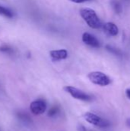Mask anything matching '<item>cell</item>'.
<instances>
[{
  "label": "cell",
  "instance_id": "cell-1",
  "mask_svg": "<svg viewBox=\"0 0 130 131\" xmlns=\"http://www.w3.org/2000/svg\"><path fill=\"white\" fill-rule=\"evenodd\" d=\"M80 14L82 18L91 28L99 29L103 26L99 16L97 15V14L93 9L89 8H84L80 11Z\"/></svg>",
  "mask_w": 130,
  "mask_h": 131
},
{
  "label": "cell",
  "instance_id": "cell-2",
  "mask_svg": "<svg viewBox=\"0 0 130 131\" xmlns=\"http://www.w3.org/2000/svg\"><path fill=\"white\" fill-rule=\"evenodd\" d=\"M89 80L94 84L105 87L111 83L110 78L103 72L100 71H93L88 74Z\"/></svg>",
  "mask_w": 130,
  "mask_h": 131
},
{
  "label": "cell",
  "instance_id": "cell-3",
  "mask_svg": "<svg viewBox=\"0 0 130 131\" xmlns=\"http://www.w3.org/2000/svg\"><path fill=\"white\" fill-rule=\"evenodd\" d=\"M84 119L90 123V124H93L94 126H97L98 127H101V128H105V127H108L110 126V122L103 118H101L100 117L90 113V112H87L84 114Z\"/></svg>",
  "mask_w": 130,
  "mask_h": 131
},
{
  "label": "cell",
  "instance_id": "cell-4",
  "mask_svg": "<svg viewBox=\"0 0 130 131\" xmlns=\"http://www.w3.org/2000/svg\"><path fill=\"white\" fill-rule=\"evenodd\" d=\"M64 90L68 94H70L72 97L77 100H80L83 101H90L92 100V97L90 95L87 94V93L73 86H65L64 88Z\"/></svg>",
  "mask_w": 130,
  "mask_h": 131
},
{
  "label": "cell",
  "instance_id": "cell-5",
  "mask_svg": "<svg viewBox=\"0 0 130 131\" xmlns=\"http://www.w3.org/2000/svg\"><path fill=\"white\" fill-rule=\"evenodd\" d=\"M47 109V104L44 100L38 99L32 101L30 104L31 112L34 115H41L45 112Z\"/></svg>",
  "mask_w": 130,
  "mask_h": 131
},
{
  "label": "cell",
  "instance_id": "cell-6",
  "mask_svg": "<svg viewBox=\"0 0 130 131\" xmlns=\"http://www.w3.org/2000/svg\"><path fill=\"white\" fill-rule=\"evenodd\" d=\"M82 41L87 45H89L92 48H100V43L99 40L92 34L88 32H84L82 35Z\"/></svg>",
  "mask_w": 130,
  "mask_h": 131
},
{
  "label": "cell",
  "instance_id": "cell-7",
  "mask_svg": "<svg viewBox=\"0 0 130 131\" xmlns=\"http://www.w3.org/2000/svg\"><path fill=\"white\" fill-rule=\"evenodd\" d=\"M103 29L104 33L111 37H115L119 34V28L116 26V24L113 22H107L104 25H103Z\"/></svg>",
  "mask_w": 130,
  "mask_h": 131
},
{
  "label": "cell",
  "instance_id": "cell-8",
  "mask_svg": "<svg viewBox=\"0 0 130 131\" xmlns=\"http://www.w3.org/2000/svg\"><path fill=\"white\" fill-rule=\"evenodd\" d=\"M50 56L54 61H59L66 59L68 56V53L67 51L65 49L53 50L50 51Z\"/></svg>",
  "mask_w": 130,
  "mask_h": 131
},
{
  "label": "cell",
  "instance_id": "cell-9",
  "mask_svg": "<svg viewBox=\"0 0 130 131\" xmlns=\"http://www.w3.org/2000/svg\"><path fill=\"white\" fill-rule=\"evenodd\" d=\"M110 5L116 14H120L123 12V7L119 0H110Z\"/></svg>",
  "mask_w": 130,
  "mask_h": 131
},
{
  "label": "cell",
  "instance_id": "cell-10",
  "mask_svg": "<svg viewBox=\"0 0 130 131\" xmlns=\"http://www.w3.org/2000/svg\"><path fill=\"white\" fill-rule=\"evenodd\" d=\"M0 15L6 17V18H12L14 16V13L12 12V11H11L9 8H7L2 5H0Z\"/></svg>",
  "mask_w": 130,
  "mask_h": 131
},
{
  "label": "cell",
  "instance_id": "cell-11",
  "mask_svg": "<svg viewBox=\"0 0 130 131\" xmlns=\"http://www.w3.org/2000/svg\"><path fill=\"white\" fill-rule=\"evenodd\" d=\"M106 48L109 52H110L111 54H113L116 56H119V57L122 56V51L119 48H116V47H113L112 45H107Z\"/></svg>",
  "mask_w": 130,
  "mask_h": 131
},
{
  "label": "cell",
  "instance_id": "cell-12",
  "mask_svg": "<svg viewBox=\"0 0 130 131\" xmlns=\"http://www.w3.org/2000/svg\"><path fill=\"white\" fill-rule=\"evenodd\" d=\"M58 112H59V107H57V106H54V107H52L49 110L48 116L49 117H54V116H56L58 114Z\"/></svg>",
  "mask_w": 130,
  "mask_h": 131
},
{
  "label": "cell",
  "instance_id": "cell-13",
  "mask_svg": "<svg viewBox=\"0 0 130 131\" xmlns=\"http://www.w3.org/2000/svg\"><path fill=\"white\" fill-rule=\"evenodd\" d=\"M0 51L2 52H5V53H8V54H11L13 52V49L11 48H10L8 45H2L0 47Z\"/></svg>",
  "mask_w": 130,
  "mask_h": 131
},
{
  "label": "cell",
  "instance_id": "cell-14",
  "mask_svg": "<svg viewBox=\"0 0 130 131\" xmlns=\"http://www.w3.org/2000/svg\"><path fill=\"white\" fill-rule=\"evenodd\" d=\"M19 116H20V118L21 119V120H23V121H26V120H29V117H28V116L26 114H25V113H23V114H19Z\"/></svg>",
  "mask_w": 130,
  "mask_h": 131
},
{
  "label": "cell",
  "instance_id": "cell-15",
  "mask_svg": "<svg viewBox=\"0 0 130 131\" xmlns=\"http://www.w3.org/2000/svg\"><path fill=\"white\" fill-rule=\"evenodd\" d=\"M70 1L72 2H74V3H83V2H88L90 0H70Z\"/></svg>",
  "mask_w": 130,
  "mask_h": 131
},
{
  "label": "cell",
  "instance_id": "cell-16",
  "mask_svg": "<svg viewBox=\"0 0 130 131\" xmlns=\"http://www.w3.org/2000/svg\"><path fill=\"white\" fill-rule=\"evenodd\" d=\"M77 130H78V131H87V129L83 125H79L77 127Z\"/></svg>",
  "mask_w": 130,
  "mask_h": 131
},
{
  "label": "cell",
  "instance_id": "cell-17",
  "mask_svg": "<svg viewBox=\"0 0 130 131\" xmlns=\"http://www.w3.org/2000/svg\"><path fill=\"white\" fill-rule=\"evenodd\" d=\"M126 97L130 100V88L126 89Z\"/></svg>",
  "mask_w": 130,
  "mask_h": 131
},
{
  "label": "cell",
  "instance_id": "cell-18",
  "mask_svg": "<svg viewBox=\"0 0 130 131\" xmlns=\"http://www.w3.org/2000/svg\"><path fill=\"white\" fill-rule=\"evenodd\" d=\"M126 125H127L128 127H129L130 128V118H128V119L126 120Z\"/></svg>",
  "mask_w": 130,
  "mask_h": 131
},
{
  "label": "cell",
  "instance_id": "cell-19",
  "mask_svg": "<svg viewBox=\"0 0 130 131\" xmlns=\"http://www.w3.org/2000/svg\"><path fill=\"white\" fill-rule=\"evenodd\" d=\"M127 1H130V0H127Z\"/></svg>",
  "mask_w": 130,
  "mask_h": 131
}]
</instances>
